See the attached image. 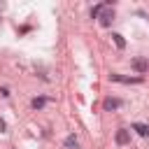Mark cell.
Returning a JSON list of instances; mask_svg holds the SVG:
<instances>
[{
  "mask_svg": "<svg viewBox=\"0 0 149 149\" xmlns=\"http://www.w3.org/2000/svg\"><path fill=\"white\" fill-rule=\"evenodd\" d=\"M130 68H133L137 74H144V72L149 70V61H147L144 56H135V58L130 61Z\"/></svg>",
  "mask_w": 149,
  "mask_h": 149,
  "instance_id": "6da1fadb",
  "label": "cell"
},
{
  "mask_svg": "<svg viewBox=\"0 0 149 149\" xmlns=\"http://www.w3.org/2000/svg\"><path fill=\"white\" fill-rule=\"evenodd\" d=\"M112 21H114V12H112V9H102V12H100V23H102V26H109Z\"/></svg>",
  "mask_w": 149,
  "mask_h": 149,
  "instance_id": "5b68a950",
  "label": "cell"
},
{
  "mask_svg": "<svg viewBox=\"0 0 149 149\" xmlns=\"http://www.w3.org/2000/svg\"><path fill=\"white\" fill-rule=\"evenodd\" d=\"M133 130H137V135H142V137H149V126L147 123H133Z\"/></svg>",
  "mask_w": 149,
  "mask_h": 149,
  "instance_id": "8992f818",
  "label": "cell"
},
{
  "mask_svg": "<svg viewBox=\"0 0 149 149\" xmlns=\"http://www.w3.org/2000/svg\"><path fill=\"white\" fill-rule=\"evenodd\" d=\"M63 144H65L68 149H79V142H77V137H74V135H68Z\"/></svg>",
  "mask_w": 149,
  "mask_h": 149,
  "instance_id": "52a82bcc",
  "label": "cell"
},
{
  "mask_svg": "<svg viewBox=\"0 0 149 149\" xmlns=\"http://www.w3.org/2000/svg\"><path fill=\"white\" fill-rule=\"evenodd\" d=\"M44 105H47V98H33V102H30L33 109H42Z\"/></svg>",
  "mask_w": 149,
  "mask_h": 149,
  "instance_id": "9c48e42d",
  "label": "cell"
},
{
  "mask_svg": "<svg viewBox=\"0 0 149 149\" xmlns=\"http://www.w3.org/2000/svg\"><path fill=\"white\" fill-rule=\"evenodd\" d=\"M119 107H123V100L121 98H105V102H102V109L105 112H112V109H119Z\"/></svg>",
  "mask_w": 149,
  "mask_h": 149,
  "instance_id": "3957f363",
  "label": "cell"
},
{
  "mask_svg": "<svg viewBox=\"0 0 149 149\" xmlns=\"http://www.w3.org/2000/svg\"><path fill=\"white\" fill-rule=\"evenodd\" d=\"M102 9H105V2H102V5H95V7L91 9V16H93V19H95V16H100V12H102Z\"/></svg>",
  "mask_w": 149,
  "mask_h": 149,
  "instance_id": "30bf717a",
  "label": "cell"
},
{
  "mask_svg": "<svg viewBox=\"0 0 149 149\" xmlns=\"http://www.w3.org/2000/svg\"><path fill=\"white\" fill-rule=\"evenodd\" d=\"M0 95H2V98H7V95H9V88H7V86H2V88H0Z\"/></svg>",
  "mask_w": 149,
  "mask_h": 149,
  "instance_id": "8fae6325",
  "label": "cell"
},
{
  "mask_svg": "<svg viewBox=\"0 0 149 149\" xmlns=\"http://www.w3.org/2000/svg\"><path fill=\"white\" fill-rule=\"evenodd\" d=\"M109 79H112V81H119V84H142V77H123V74H119V72H112Z\"/></svg>",
  "mask_w": 149,
  "mask_h": 149,
  "instance_id": "7a4b0ae2",
  "label": "cell"
},
{
  "mask_svg": "<svg viewBox=\"0 0 149 149\" xmlns=\"http://www.w3.org/2000/svg\"><path fill=\"white\" fill-rule=\"evenodd\" d=\"M114 140H116V144H119V147H123V144H128V142H130V133H128L126 128H119V130H116V135H114Z\"/></svg>",
  "mask_w": 149,
  "mask_h": 149,
  "instance_id": "277c9868",
  "label": "cell"
},
{
  "mask_svg": "<svg viewBox=\"0 0 149 149\" xmlns=\"http://www.w3.org/2000/svg\"><path fill=\"white\" fill-rule=\"evenodd\" d=\"M112 40H114V44H116L119 49H123V47H126V40H123V35H119V33H112Z\"/></svg>",
  "mask_w": 149,
  "mask_h": 149,
  "instance_id": "ba28073f",
  "label": "cell"
}]
</instances>
